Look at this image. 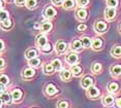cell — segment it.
<instances>
[{
  "instance_id": "24",
  "label": "cell",
  "mask_w": 121,
  "mask_h": 108,
  "mask_svg": "<svg viewBox=\"0 0 121 108\" xmlns=\"http://www.w3.org/2000/svg\"><path fill=\"white\" fill-rule=\"evenodd\" d=\"M80 41H81V43H82V45H83V48H89V46L91 45V42H92V41L90 40L89 37H82Z\"/></svg>"
},
{
  "instance_id": "12",
  "label": "cell",
  "mask_w": 121,
  "mask_h": 108,
  "mask_svg": "<svg viewBox=\"0 0 121 108\" xmlns=\"http://www.w3.org/2000/svg\"><path fill=\"white\" fill-rule=\"evenodd\" d=\"M103 103L104 106H111V105L114 103V97L112 95H107L106 97H104Z\"/></svg>"
},
{
  "instance_id": "37",
  "label": "cell",
  "mask_w": 121,
  "mask_h": 108,
  "mask_svg": "<svg viewBox=\"0 0 121 108\" xmlns=\"http://www.w3.org/2000/svg\"><path fill=\"white\" fill-rule=\"evenodd\" d=\"M78 3L80 6H86L89 3V0H78Z\"/></svg>"
},
{
  "instance_id": "41",
  "label": "cell",
  "mask_w": 121,
  "mask_h": 108,
  "mask_svg": "<svg viewBox=\"0 0 121 108\" xmlns=\"http://www.w3.org/2000/svg\"><path fill=\"white\" fill-rule=\"evenodd\" d=\"M62 1H63V0H53V3L55 5H60L62 3Z\"/></svg>"
},
{
  "instance_id": "32",
  "label": "cell",
  "mask_w": 121,
  "mask_h": 108,
  "mask_svg": "<svg viewBox=\"0 0 121 108\" xmlns=\"http://www.w3.org/2000/svg\"><path fill=\"white\" fill-rule=\"evenodd\" d=\"M107 4H108L109 7L115 8V7L118 6V4H119V1H118V0H107Z\"/></svg>"
},
{
  "instance_id": "8",
  "label": "cell",
  "mask_w": 121,
  "mask_h": 108,
  "mask_svg": "<svg viewBox=\"0 0 121 108\" xmlns=\"http://www.w3.org/2000/svg\"><path fill=\"white\" fill-rule=\"evenodd\" d=\"M57 92H58V91H57V88L55 87L54 84H49L48 85H47V88H46V94L48 96H54Z\"/></svg>"
},
{
  "instance_id": "39",
  "label": "cell",
  "mask_w": 121,
  "mask_h": 108,
  "mask_svg": "<svg viewBox=\"0 0 121 108\" xmlns=\"http://www.w3.org/2000/svg\"><path fill=\"white\" fill-rule=\"evenodd\" d=\"M5 67V61L3 58H0V69H3Z\"/></svg>"
},
{
  "instance_id": "10",
  "label": "cell",
  "mask_w": 121,
  "mask_h": 108,
  "mask_svg": "<svg viewBox=\"0 0 121 108\" xmlns=\"http://www.w3.org/2000/svg\"><path fill=\"white\" fill-rule=\"evenodd\" d=\"M70 46H71V49L75 52H80L83 49V45H82V43L80 40H73V42H71Z\"/></svg>"
},
{
  "instance_id": "7",
  "label": "cell",
  "mask_w": 121,
  "mask_h": 108,
  "mask_svg": "<svg viewBox=\"0 0 121 108\" xmlns=\"http://www.w3.org/2000/svg\"><path fill=\"white\" fill-rule=\"evenodd\" d=\"M55 48H56V52H64L67 48V44L64 41H58L55 45Z\"/></svg>"
},
{
  "instance_id": "30",
  "label": "cell",
  "mask_w": 121,
  "mask_h": 108,
  "mask_svg": "<svg viewBox=\"0 0 121 108\" xmlns=\"http://www.w3.org/2000/svg\"><path fill=\"white\" fill-rule=\"evenodd\" d=\"M29 65L31 66V67H38V66L40 65V60L37 59V58L29 60Z\"/></svg>"
},
{
  "instance_id": "1",
  "label": "cell",
  "mask_w": 121,
  "mask_h": 108,
  "mask_svg": "<svg viewBox=\"0 0 121 108\" xmlns=\"http://www.w3.org/2000/svg\"><path fill=\"white\" fill-rule=\"evenodd\" d=\"M94 28L96 30V32L104 33L107 30V28H108V25H107V23H104V21H97L94 25Z\"/></svg>"
},
{
  "instance_id": "5",
  "label": "cell",
  "mask_w": 121,
  "mask_h": 108,
  "mask_svg": "<svg viewBox=\"0 0 121 108\" xmlns=\"http://www.w3.org/2000/svg\"><path fill=\"white\" fill-rule=\"evenodd\" d=\"M103 40L100 38H94L91 42V48L94 49V51H98V49H101L103 48Z\"/></svg>"
},
{
  "instance_id": "42",
  "label": "cell",
  "mask_w": 121,
  "mask_h": 108,
  "mask_svg": "<svg viewBox=\"0 0 121 108\" xmlns=\"http://www.w3.org/2000/svg\"><path fill=\"white\" fill-rule=\"evenodd\" d=\"M4 49V42L2 40H0V52Z\"/></svg>"
},
{
  "instance_id": "15",
  "label": "cell",
  "mask_w": 121,
  "mask_h": 108,
  "mask_svg": "<svg viewBox=\"0 0 121 108\" xmlns=\"http://www.w3.org/2000/svg\"><path fill=\"white\" fill-rule=\"evenodd\" d=\"M108 91L111 93H117L119 91V84L117 82H110L108 84Z\"/></svg>"
},
{
  "instance_id": "6",
  "label": "cell",
  "mask_w": 121,
  "mask_h": 108,
  "mask_svg": "<svg viewBox=\"0 0 121 108\" xmlns=\"http://www.w3.org/2000/svg\"><path fill=\"white\" fill-rule=\"evenodd\" d=\"M110 71H111V74L113 76H121V65H113Z\"/></svg>"
},
{
  "instance_id": "14",
  "label": "cell",
  "mask_w": 121,
  "mask_h": 108,
  "mask_svg": "<svg viewBox=\"0 0 121 108\" xmlns=\"http://www.w3.org/2000/svg\"><path fill=\"white\" fill-rule=\"evenodd\" d=\"M111 55L115 58H120L121 57V46L120 45L114 46L111 51Z\"/></svg>"
},
{
  "instance_id": "22",
  "label": "cell",
  "mask_w": 121,
  "mask_h": 108,
  "mask_svg": "<svg viewBox=\"0 0 121 108\" xmlns=\"http://www.w3.org/2000/svg\"><path fill=\"white\" fill-rule=\"evenodd\" d=\"M36 56H37V52L35 49H28V51L26 52V58L29 60L34 59V58H36Z\"/></svg>"
},
{
  "instance_id": "49",
  "label": "cell",
  "mask_w": 121,
  "mask_h": 108,
  "mask_svg": "<svg viewBox=\"0 0 121 108\" xmlns=\"http://www.w3.org/2000/svg\"><path fill=\"white\" fill-rule=\"evenodd\" d=\"M9 1H10V0H9Z\"/></svg>"
},
{
  "instance_id": "35",
  "label": "cell",
  "mask_w": 121,
  "mask_h": 108,
  "mask_svg": "<svg viewBox=\"0 0 121 108\" xmlns=\"http://www.w3.org/2000/svg\"><path fill=\"white\" fill-rule=\"evenodd\" d=\"M26 4L29 8H34L36 6V0H27Z\"/></svg>"
},
{
  "instance_id": "20",
  "label": "cell",
  "mask_w": 121,
  "mask_h": 108,
  "mask_svg": "<svg viewBox=\"0 0 121 108\" xmlns=\"http://www.w3.org/2000/svg\"><path fill=\"white\" fill-rule=\"evenodd\" d=\"M46 43H48V40H47V37L45 35H39L37 37V44L40 46V48H43V45H45Z\"/></svg>"
},
{
  "instance_id": "44",
  "label": "cell",
  "mask_w": 121,
  "mask_h": 108,
  "mask_svg": "<svg viewBox=\"0 0 121 108\" xmlns=\"http://www.w3.org/2000/svg\"><path fill=\"white\" fill-rule=\"evenodd\" d=\"M3 92H4V85L0 84V94H3Z\"/></svg>"
},
{
  "instance_id": "25",
  "label": "cell",
  "mask_w": 121,
  "mask_h": 108,
  "mask_svg": "<svg viewBox=\"0 0 121 108\" xmlns=\"http://www.w3.org/2000/svg\"><path fill=\"white\" fill-rule=\"evenodd\" d=\"M0 98L2 99V101H3V103H7V104H10V102H12V97L9 93H3L1 95Z\"/></svg>"
},
{
  "instance_id": "40",
  "label": "cell",
  "mask_w": 121,
  "mask_h": 108,
  "mask_svg": "<svg viewBox=\"0 0 121 108\" xmlns=\"http://www.w3.org/2000/svg\"><path fill=\"white\" fill-rule=\"evenodd\" d=\"M115 104H116V107L117 108H121V97L118 98L116 101H115Z\"/></svg>"
},
{
  "instance_id": "27",
  "label": "cell",
  "mask_w": 121,
  "mask_h": 108,
  "mask_svg": "<svg viewBox=\"0 0 121 108\" xmlns=\"http://www.w3.org/2000/svg\"><path fill=\"white\" fill-rule=\"evenodd\" d=\"M12 25H13L12 20L7 19V20H5V21H3V22L1 23V28H2V29L7 30V29H9L10 27H12Z\"/></svg>"
},
{
  "instance_id": "45",
  "label": "cell",
  "mask_w": 121,
  "mask_h": 108,
  "mask_svg": "<svg viewBox=\"0 0 121 108\" xmlns=\"http://www.w3.org/2000/svg\"><path fill=\"white\" fill-rule=\"evenodd\" d=\"M3 107V101H2V99L0 98V108Z\"/></svg>"
},
{
  "instance_id": "17",
  "label": "cell",
  "mask_w": 121,
  "mask_h": 108,
  "mask_svg": "<svg viewBox=\"0 0 121 108\" xmlns=\"http://www.w3.org/2000/svg\"><path fill=\"white\" fill-rule=\"evenodd\" d=\"M77 18L79 19L80 21H84L85 19L87 18V12L85 9H79L78 12H77Z\"/></svg>"
},
{
  "instance_id": "3",
  "label": "cell",
  "mask_w": 121,
  "mask_h": 108,
  "mask_svg": "<svg viewBox=\"0 0 121 108\" xmlns=\"http://www.w3.org/2000/svg\"><path fill=\"white\" fill-rule=\"evenodd\" d=\"M104 16H106L107 20L111 21L116 16V9L112 7H107L106 10H104Z\"/></svg>"
},
{
  "instance_id": "21",
  "label": "cell",
  "mask_w": 121,
  "mask_h": 108,
  "mask_svg": "<svg viewBox=\"0 0 121 108\" xmlns=\"http://www.w3.org/2000/svg\"><path fill=\"white\" fill-rule=\"evenodd\" d=\"M101 69H103V67H101V64H99V63H94V64L91 66V71L95 74L99 73L101 71Z\"/></svg>"
},
{
  "instance_id": "23",
  "label": "cell",
  "mask_w": 121,
  "mask_h": 108,
  "mask_svg": "<svg viewBox=\"0 0 121 108\" xmlns=\"http://www.w3.org/2000/svg\"><path fill=\"white\" fill-rule=\"evenodd\" d=\"M40 29L45 32H49L52 29V23L51 22H43L40 26Z\"/></svg>"
},
{
  "instance_id": "31",
  "label": "cell",
  "mask_w": 121,
  "mask_h": 108,
  "mask_svg": "<svg viewBox=\"0 0 121 108\" xmlns=\"http://www.w3.org/2000/svg\"><path fill=\"white\" fill-rule=\"evenodd\" d=\"M52 65H53L54 69L60 70V69H61V61L59 59H55V60H53V62H52Z\"/></svg>"
},
{
  "instance_id": "2",
  "label": "cell",
  "mask_w": 121,
  "mask_h": 108,
  "mask_svg": "<svg viewBox=\"0 0 121 108\" xmlns=\"http://www.w3.org/2000/svg\"><path fill=\"white\" fill-rule=\"evenodd\" d=\"M94 84V79L92 78L91 76H86V77H84L83 79H82V82H81V84H82V87H83L84 88H89L90 87H92V84Z\"/></svg>"
},
{
  "instance_id": "9",
  "label": "cell",
  "mask_w": 121,
  "mask_h": 108,
  "mask_svg": "<svg viewBox=\"0 0 121 108\" xmlns=\"http://www.w3.org/2000/svg\"><path fill=\"white\" fill-rule=\"evenodd\" d=\"M78 61H79V58H78V55H76V54L71 52V54H68L66 56V62L68 64L73 65V64H76Z\"/></svg>"
},
{
  "instance_id": "38",
  "label": "cell",
  "mask_w": 121,
  "mask_h": 108,
  "mask_svg": "<svg viewBox=\"0 0 121 108\" xmlns=\"http://www.w3.org/2000/svg\"><path fill=\"white\" fill-rule=\"evenodd\" d=\"M86 28H87L86 25H84V24H80L77 29H78V31H84V30H86Z\"/></svg>"
},
{
  "instance_id": "46",
  "label": "cell",
  "mask_w": 121,
  "mask_h": 108,
  "mask_svg": "<svg viewBox=\"0 0 121 108\" xmlns=\"http://www.w3.org/2000/svg\"><path fill=\"white\" fill-rule=\"evenodd\" d=\"M2 7H3V2H2V0H0V10H1Z\"/></svg>"
},
{
  "instance_id": "28",
  "label": "cell",
  "mask_w": 121,
  "mask_h": 108,
  "mask_svg": "<svg viewBox=\"0 0 121 108\" xmlns=\"http://www.w3.org/2000/svg\"><path fill=\"white\" fill-rule=\"evenodd\" d=\"M63 6H64V8H67V9L75 7V1L73 0H64Z\"/></svg>"
},
{
  "instance_id": "47",
  "label": "cell",
  "mask_w": 121,
  "mask_h": 108,
  "mask_svg": "<svg viewBox=\"0 0 121 108\" xmlns=\"http://www.w3.org/2000/svg\"><path fill=\"white\" fill-rule=\"evenodd\" d=\"M34 27H35V28H38V27H39V25H38V24H35Z\"/></svg>"
},
{
  "instance_id": "11",
  "label": "cell",
  "mask_w": 121,
  "mask_h": 108,
  "mask_svg": "<svg viewBox=\"0 0 121 108\" xmlns=\"http://www.w3.org/2000/svg\"><path fill=\"white\" fill-rule=\"evenodd\" d=\"M22 96H23V93H22L21 90H19V88H16V90L13 91L12 93V98L15 101H20Z\"/></svg>"
},
{
  "instance_id": "18",
  "label": "cell",
  "mask_w": 121,
  "mask_h": 108,
  "mask_svg": "<svg viewBox=\"0 0 121 108\" xmlns=\"http://www.w3.org/2000/svg\"><path fill=\"white\" fill-rule=\"evenodd\" d=\"M70 75H71V72L67 69H63V70L60 72V76L63 80H68L70 78Z\"/></svg>"
},
{
  "instance_id": "36",
  "label": "cell",
  "mask_w": 121,
  "mask_h": 108,
  "mask_svg": "<svg viewBox=\"0 0 121 108\" xmlns=\"http://www.w3.org/2000/svg\"><path fill=\"white\" fill-rule=\"evenodd\" d=\"M58 108H69V104L66 101H60L58 104Z\"/></svg>"
},
{
  "instance_id": "16",
  "label": "cell",
  "mask_w": 121,
  "mask_h": 108,
  "mask_svg": "<svg viewBox=\"0 0 121 108\" xmlns=\"http://www.w3.org/2000/svg\"><path fill=\"white\" fill-rule=\"evenodd\" d=\"M35 74V71L33 70L32 68H27L25 70L23 71V73H22V75L23 77H25V78H30V77H32Z\"/></svg>"
},
{
  "instance_id": "33",
  "label": "cell",
  "mask_w": 121,
  "mask_h": 108,
  "mask_svg": "<svg viewBox=\"0 0 121 108\" xmlns=\"http://www.w3.org/2000/svg\"><path fill=\"white\" fill-rule=\"evenodd\" d=\"M9 19V12L5 10H0V21L3 22Z\"/></svg>"
},
{
  "instance_id": "19",
  "label": "cell",
  "mask_w": 121,
  "mask_h": 108,
  "mask_svg": "<svg viewBox=\"0 0 121 108\" xmlns=\"http://www.w3.org/2000/svg\"><path fill=\"white\" fill-rule=\"evenodd\" d=\"M71 73L73 74L75 76H80L82 74V68L80 67L79 65H75V66H73V68H71Z\"/></svg>"
},
{
  "instance_id": "4",
  "label": "cell",
  "mask_w": 121,
  "mask_h": 108,
  "mask_svg": "<svg viewBox=\"0 0 121 108\" xmlns=\"http://www.w3.org/2000/svg\"><path fill=\"white\" fill-rule=\"evenodd\" d=\"M87 95H88V97H90V98H97V97L100 95V92L97 88L90 87L87 91Z\"/></svg>"
},
{
  "instance_id": "29",
  "label": "cell",
  "mask_w": 121,
  "mask_h": 108,
  "mask_svg": "<svg viewBox=\"0 0 121 108\" xmlns=\"http://www.w3.org/2000/svg\"><path fill=\"white\" fill-rule=\"evenodd\" d=\"M0 84L2 85H7L9 84V78L4 74H1L0 75Z\"/></svg>"
},
{
  "instance_id": "13",
  "label": "cell",
  "mask_w": 121,
  "mask_h": 108,
  "mask_svg": "<svg viewBox=\"0 0 121 108\" xmlns=\"http://www.w3.org/2000/svg\"><path fill=\"white\" fill-rule=\"evenodd\" d=\"M43 15H45L47 18H53V16L56 15V10H55L53 7L48 6L45 9V12H43Z\"/></svg>"
},
{
  "instance_id": "26",
  "label": "cell",
  "mask_w": 121,
  "mask_h": 108,
  "mask_svg": "<svg viewBox=\"0 0 121 108\" xmlns=\"http://www.w3.org/2000/svg\"><path fill=\"white\" fill-rule=\"evenodd\" d=\"M54 67H53V65H52V63L51 64H46L45 65V67H43V72H45L46 74H52L54 72Z\"/></svg>"
},
{
  "instance_id": "34",
  "label": "cell",
  "mask_w": 121,
  "mask_h": 108,
  "mask_svg": "<svg viewBox=\"0 0 121 108\" xmlns=\"http://www.w3.org/2000/svg\"><path fill=\"white\" fill-rule=\"evenodd\" d=\"M52 51V46L50 43H46L45 45L42 48V52H50Z\"/></svg>"
},
{
  "instance_id": "48",
  "label": "cell",
  "mask_w": 121,
  "mask_h": 108,
  "mask_svg": "<svg viewBox=\"0 0 121 108\" xmlns=\"http://www.w3.org/2000/svg\"><path fill=\"white\" fill-rule=\"evenodd\" d=\"M120 31H121V25H120Z\"/></svg>"
},
{
  "instance_id": "43",
  "label": "cell",
  "mask_w": 121,
  "mask_h": 108,
  "mask_svg": "<svg viewBox=\"0 0 121 108\" xmlns=\"http://www.w3.org/2000/svg\"><path fill=\"white\" fill-rule=\"evenodd\" d=\"M16 3L18 5H23L25 3V0H16Z\"/></svg>"
}]
</instances>
